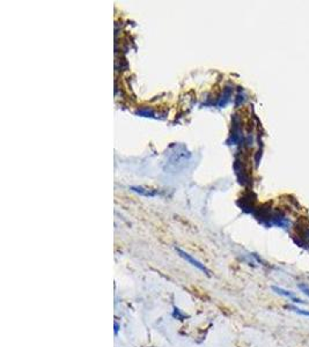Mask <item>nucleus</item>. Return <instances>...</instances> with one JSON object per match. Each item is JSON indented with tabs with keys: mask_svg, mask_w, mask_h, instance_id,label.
Returning <instances> with one entry per match:
<instances>
[{
	"mask_svg": "<svg viewBox=\"0 0 309 347\" xmlns=\"http://www.w3.org/2000/svg\"><path fill=\"white\" fill-rule=\"evenodd\" d=\"M290 309H292V310H294L295 312H298V314H301V315H305V316H309V311H306V310H302V309H299V308H294V307H288Z\"/></svg>",
	"mask_w": 309,
	"mask_h": 347,
	"instance_id": "f257e3e1",
	"label": "nucleus"
},
{
	"mask_svg": "<svg viewBox=\"0 0 309 347\" xmlns=\"http://www.w3.org/2000/svg\"><path fill=\"white\" fill-rule=\"evenodd\" d=\"M299 287L301 289H302V292H303V293H305V294H307V295H308L309 296V288L308 287H307V286H306V285H303V284H301V285H299Z\"/></svg>",
	"mask_w": 309,
	"mask_h": 347,
	"instance_id": "f03ea898",
	"label": "nucleus"
}]
</instances>
